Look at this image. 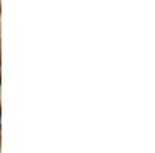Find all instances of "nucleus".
I'll return each instance as SVG.
<instances>
[{
  "label": "nucleus",
  "mask_w": 155,
  "mask_h": 153,
  "mask_svg": "<svg viewBox=\"0 0 155 153\" xmlns=\"http://www.w3.org/2000/svg\"><path fill=\"white\" fill-rule=\"evenodd\" d=\"M0 125H2V116H0Z\"/></svg>",
  "instance_id": "f257e3e1"
},
{
  "label": "nucleus",
  "mask_w": 155,
  "mask_h": 153,
  "mask_svg": "<svg viewBox=\"0 0 155 153\" xmlns=\"http://www.w3.org/2000/svg\"><path fill=\"white\" fill-rule=\"evenodd\" d=\"M0 76H2V71H0Z\"/></svg>",
  "instance_id": "f03ea898"
}]
</instances>
